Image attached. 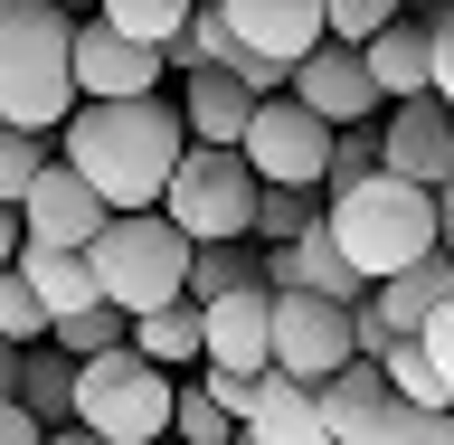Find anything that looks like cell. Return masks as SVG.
Here are the masks:
<instances>
[{
	"label": "cell",
	"mask_w": 454,
	"mask_h": 445,
	"mask_svg": "<svg viewBox=\"0 0 454 445\" xmlns=\"http://www.w3.org/2000/svg\"><path fill=\"white\" fill-rule=\"evenodd\" d=\"M48 332H57V322H48V304H38V284H28L20 266H10V275H0V341H20V351H38Z\"/></svg>",
	"instance_id": "f1b7e54d"
},
{
	"label": "cell",
	"mask_w": 454,
	"mask_h": 445,
	"mask_svg": "<svg viewBox=\"0 0 454 445\" xmlns=\"http://www.w3.org/2000/svg\"><path fill=\"white\" fill-rule=\"evenodd\" d=\"M20 275L38 284V304H48V322H76V313H95V304H105V284H95V256L20 247Z\"/></svg>",
	"instance_id": "44dd1931"
},
{
	"label": "cell",
	"mask_w": 454,
	"mask_h": 445,
	"mask_svg": "<svg viewBox=\"0 0 454 445\" xmlns=\"http://www.w3.org/2000/svg\"><path fill=\"white\" fill-rule=\"evenodd\" d=\"M379 370H388V389L407 398V408H454V379H445L435 361H426V341H397V351H388Z\"/></svg>",
	"instance_id": "484cf974"
},
{
	"label": "cell",
	"mask_w": 454,
	"mask_h": 445,
	"mask_svg": "<svg viewBox=\"0 0 454 445\" xmlns=\"http://www.w3.org/2000/svg\"><path fill=\"white\" fill-rule=\"evenodd\" d=\"M95 284H105L114 313H161V304H190V237H180V219H161V209H142V219H114L105 237H95Z\"/></svg>",
	"instance_id": "277c9868"
},
{
	"label": "cell",
	"mask_w": 454,
	"mask_h": 445,
	"mask_svg": "<svg viewBox=\"0 0 454 445\" xmlns=\"http://www.w3.org/2000/svg\"><path fill=\"white\" fill-rule=\"evenodd\" d=\"M332 237H340V256H350L369 284H388V275H407V266H426V256L445 247V219H435V190L379 171V180H360L350 199H332Z\"/></svg>",
	"instance_id": "3957f363"
},
{
	"label": "cell",
	"mask_w": 454,
	"mask_h": 445,
	"mask_svg": "<svg viewBox=\"0 0 454 445\" xmlns=\"http://www.w3.org/2000/svg\"><path fill=\"white\" fill-rule=\"evenodd\" d=\"M265 284L275 294H332V304H369V275L340 256V237H332V209L294 237V247H275L265 256Z\"/></svg>",
	"instance_id": "5bb4252c"
},
{
	"label": "cell",
	"mask_w": 454,
	"mask_h": 445,
	"mask_svg": "<svg viewBox=\"0 0 454 445\" xmlns=\"http://www.w3.org/2000/svg\"><path fill=\"white\" fill-rule=\"evenodd\" d=\"M161 76H170L161 48H142V38H123V28H105V20H76V85H85V105H133V95H152Z\"/></svg>",
	"instance_id": "8fae6325"
},
{
	"label": "cell",
	"mask_w": 454,
	"mask_h": 445,
	"mask_svg": "<svg viewBox=\"0 0 454 445\" xmlns=\"http://www.w3.org/2000/svg\"><path fill=\"white\" fill-rule=\"evenodd\" d=\"M199 379H208V398H218L227 417H237V436H247V417H255V389H265V379H247V370H199Z\"/></svg>",
	"instance_id": "e575fe53"
},
{
	"label": "cell",
	"mask_w": 454,
	"mask_h": 445,
	"mask_svg": "<svg viewBox=\"0 0 454 445\" xmlns=\"http://www.w3.org/2000/svg\"><path fill=\"white\" fill-rule=\"evenodd\" d=\"M85 105L76 85V20L57 0H0V123L67 133Z\"/></svg>",
	"instance_id": "7a4b0ae2"
},
{
	"label": "cell",
	"mask_w": 454,
	"mask_h": 445,
	"mask_svg": "<svg viewBox=\"0 0 454 445\" xmlns=\"http://www.w3.org/2000/svg\"><path fill=\"white\" fill-rule=\"evenodd\" d=\"M379 445H454V408H397V426Z\"/></svg>",
	"instance_id": "836d02e7"
},
{
	"label": "cell",
	"mask_w": 454,
	"mask_h": 445,
	"mask_svg": "<svg viewBox=\"0 0 454 445\" xmlns=\"http://www.w3.org/2000/svg\"><path fill=\"white\" fill-rule=\"evenodd\" d=\"M294 95H303L322 123H340V133H350V123H379V105H388L379 76H369V48H340V38H322V48L294 67Z\"/></svg>",
	"instance_id": "7c38bea8"
},
{
	"label": "cell",
	"mask_w": 454,
	"mask_h": 445,
	"mask_svg": "<svg viewBox=\"0 0 454 445\" xmlns=\"http://www.w3.org/2000/svg\"><path fill=\"white\" fill-rule=\"evenodd\" d=\"M20 247H28V227H20V209H10V199H0V275H10V266H20Z\"/></svg>",
	"instance_id": "f35d334b"
},
{
	"label": "cell",
	"mask_w": 454,
	"mask_h": 445,
	"mask_svg": "<svg viewBox=\"0 0 454 445\" xmlns=\"http://www.w3.org/2000/svg\"><path fill=\"white\" fill-rule=\"evenodd\" d=\"M350 361H360V304H332V294H275V370H284V379L332 389Z\"/></svg>",
	"instance_id": "ba28073f"
},
{
	"label": "cell",
	"mask_w": 454,
	"mask_h": 445,
	"mask_svg": "<svg viewBox=\"0 0 454 445\" xmlns=\"http://www.w3.org/2000/svg\"><path fill=\"white\" fill-rule=\"evenodd\" d=\"M417 341H426V361H435V370H445V379H454V304H445V313H435V322H426V332H417Z\"/></svg>",
	"instance_id": "d590c367"
},
{
	"label": "cell",
	"mask_w": 454,
	"mask_h": 445,
	"mask_svg": "<svg viewBox=\"0 0 454 445\" xmlns=\"http://www.w3.org/2000/svg\"><path fill=\"white\" fill-rule=\"evenodd\" d=\"M199 313H208V370H247V379L275 370V284L265 275L218 294V304H199Z\"/></svg>",
	"instance_id": "4fadbf2b"
},
{
	"label": "cell",
	"mask_w": 454,
	"mask_h": 445,
	"mask_svg": "<svg viewBox=\"0 0 454 445\" xmlns=\"http://www.w3.org/2000/svg\"><path fill=\"white\" fill-rule=\"evenodd\" d=\"M255 85H237L227 67H199V76H180V114H190V142H208V152H247V123H255Z\"/></svg>",
	"instance_id": "2e32d148"
},
{
	"label": "cell",
	"mask_w": 454,
	"mask_h": 445,
	"mask_svg": "<svg viewBox=\"0 0 454 445\" xmlns=\"http://www.w3.org/2000/svg\"><path fill=\"white\" fill-rule=\"evenodd\" d=\"M255 199H265V180L247 171V152L190 142V162H180V180H170L161 219H180L190 247H237V237H255Z\"/></svg>",
	"instance_id": "8992f818"
},
{
	"label": "cell",
	"mask_w": 454,
	"mask_h": 445,
	"mask_svg": "<svg viewBox=\"0 0 454 445\" xmlns=\"http://www.w3.org/2000/svg\"><path fill=\"white\" fill-rule=\"evenodd\" d=\"M322 20H332L340 48H369V38H379L388 20H407V10H397V0H322Z\"/></svg>",
	"instance_id": "1f68e13d"
},
{
	"label": "cell",
	"mask_w": 454,
	"mask_h": 445,
	"mask_svg": "<svg viewBox=\"0 0 454 445\" xmlns=\"http://www.w3.org/2000/svg\"><path fill=\"white\" fill-rule=\"evenodd\" d=\"M312 219H322V209H312V190H265V199H255V237H275V247H294Z\"/></svg>",
	"instance_id": "d6a6232c"
},
{
	"label": "cell",
	"mask_w": 454,
	"mask_h": 445,
	"mask_svg": "<svg viewBox=\"0 0 454 445\" xmlns=\"http://www.w3.org/2000/svg\"><path fill=\"white\" fill-rule=\"evenodd\" d=\"M190 10H227V0H190Z\"/></svg>",
	"instance_id": "7bdbcfd3"
},
{
	"label": "cell",
	"mask_w": 454,
	"mask_h": 445,
	"mask_svg": "<svg viewBox=\"0 0 454 445\" xmlns=\"http://www.w3.org/2000/svg\"><path fill=\"white\" fill-rule=\"evenodd\" d=\"M445 304H454V256H445V247L426 256V266H407V275L369 284V313H379V332H388V341H417Z\"/></svg>",
	"instance_id": "ac0fdd59"
},
{
	"label": "cell",
	"mask_w": 454,
	"mask_h": 445,
	"mask_svg": "<svg viewBox=\"0 0 454 445\" xmlns=\"http://www.w3.org/2000/svg\"><path fill=\"white\" fill-rule=\"evenodd\" d=\"M435 95H445V105H454V10H445V20H435Z\"/></svg>",
	"instance_id": "74e56055"
},
{
	"label": "cell",
	"mask_w": 454,
	"mask_h": 445,
	"mask_svg": "<svg viewBox=\"0 0 454 445\" xmlns=\"http://www.w3.org/2000/svg\"><path fill=\"white\" fill-rule=\"evenodd\" d=\"M190 162V114L161 105V95H133V105H76L67 123V171H85L105 190L114 219H142L161 209L170 180Z\"/></svg>",
	"instance_id": "6da1fadb"
},
{
	"label": "cell",
	"mask_w": 454,
	"mask_h": 445,
	"mask_svg": "<svg viewBox=\"0 0 454 445\" xmlns=\"http://www.w3.org/2000/svg\"><path fill=\"white\" fill-rule=\"evenodd\" d=\"M227 28H237L255 57H275V67H303V57L332 38L322 0H227Z\"/></svg>",
	"instance_id": "9a60e30c"
},
{
	"label": "cell",
	"mask_w": 454,
	"mask_h": 445,
	"mask_svg": "<svg viewBox=\"0 0 454 445\" xmlns=\"http://www.w3.org/2000/svg\"><path fill=\"white\" fill-rule=\"evenodd\" d=\"M237 445H255V436H237Z\"/></svg>",
	"instance_id": "f6af8a7d"
},
{
	"label": "cell",
	"mask_w": 454,
	"mask_h": 445,
	"mask_svg": "<svg viewBox=\"0 0 454 445\" xmlns=\"http://www.w3.org/2000/svg\"><path fill=\"white\" fill-rule=\"evenodd\" d=\"M397 10H417V0H397Z\"/></svg>",
	"instance_id": "ee69618b"
},
{
	"label": "cell",
	"mask_w": 454,
	"mask_h": 445,
	"mask_svg": "<svg viewBox=\"0 0 454 445\" xmlns=\"http://www.w3.org/2000/svg\"><path fill=\"white\" fill-rule=\"evenodd\" d=\"M397 408H407V398L388 389V370L379 361H350L332 379V389H322V417H332V445H379L397 426Z\"/></svg>",
	"instance_id": "e0dca14e"
},
{
	"label": "cell",
	"mask_w": 454,
	"mask_h": 445,
	"mask_svg": "<svg viewBox=\"0 0 454 445\" xmlns=\"http://www.w3.org/2000/svg\"><path fill=\"white\" fill-rule=\"evenodd\" d=\"M170 445H237V417L208 398V379H190V389H180V426H170Z\"/></svg>",
	"instance_id": "f546056e"
},
{
	"label": "cell",
	"mask_w": 454,
	"mask_h": 445,
	"mask_svg": "<svg viewBox=\"0 0 454 445\" xmlns=\"http://www.w3.org/2000/svg\"><path fill=\"white\" fill-rule=\"evenodd\" d=\"M48 445H105V436H95V426H57Z\"/></svg>",
	"instance_id": "b9f144b4"
},
{
	"label": "cell",
	"mask_w": 454,
	"mask_h": 445,
	"mask_svg": "<svg viewBox=\"0 0 454 445\" xmlns=\"http://www.w3.org/2000/svg\"><path fill=\"white\" fill-rule=\"evenodd\" d=\"M435 219H445V256H454V180L435 190Z\"/></svg>",
	"instance_id": "60d3db41"
},
{
	"label": "cell",
	"mask_w": 454,
	"mask_h": 445,
	"mask_svg": "<svg viewBox=\"0 0 454 445\" xmlns=\"http://www.w3.org/2000/svg\"><path fill=\"white\" fill-rule=\"evenodd\" d=\"M133 351H142L152 370H199V361H208V313H199V304L142 313V322H133Z\"/></svg>",
	"instance_id": "7402d4cb"
},
{
	"label": "cell",
	"mask_w": 454,
	"mask_h": 445,
	"mask_svg": "<svg viewBox=\"0 0 454 445\" xmlns=\"http://www.w3.org/2000/svg\"><path fill=\"white\" fill-rule=\"evenodd\" d=\"M20 408L38 426H76V361H67V351H57V341H38V351H28V370H20Z\"/></svg>",
	"instance_id": "603a6c76"
},
{
	"label": "cell",
	"mask_w": 454,
	"mask_h": 445,
	"mask_svg": "<svg viewBox=\"0 0 454 445\" xmlns=\"http://www.w3.org/2000/svg\"><path fill=\"white\" fill-rule=\"evenodd\" d=\"M57 351H67V361H105V351H123V341H133V313H114V304H95V313H76V322H57Z\"/></svg>",
	"instance_id": "83f0119b"
},
{
	"label": "cell",
	"mask_w": 454,
	"mask_h": 445,
	"mask_svg": "<svg viewBox=\"0 0 454 445\" xmlns=\"http://www.w3.org/2000/svg\"><path fill=\"white\" fill-rule=\"evenodd\" d=\"M445 10H454V0H445Z\"/></svg>",
	"instance_id": "7dc6e473"
},
{
	"label": "cell",
	"mask_w": 454,
	"mask_h": 445,
	"mask_svg": "<svg viewBox=\"0 0 454 445\" xmlns=\"http://www.w3.org/2000/svg\"><path fill=\"white\" fill-rule=\"evenodd\" d=\"M0 445H48V426H38L20 398H10V408H0Z\"/></svg>",
	"instance_id": "8d00e7d4"
},
{
	"label": "cell",
	"mask_w": 454,
	"mask_h": 445,
	"mask_svg": "<svg viewBox=\"0 0 454 445\" xmlns=\"http://www.w3.org/2000/svg\"><path fill=\"white\" fill-rule=\"evenodd\" d=\"M379 171H388V162H379V123H350V133H340V152H332V180H322V190L350 199L360 180H379Z\"/></svg>",
	"instance_id": "4dcf8cb0"
},
{
	"label": "cell",
	"mask_w": 454,
	"mask_h": 445,
	"mask_svg": "<svg viewBox=\"0 0 454 445\" xmlns=\"http://www.w3.org/2000/svg\"><path fill=\"white\" fill-rule=\"evenodd\" d=\"M95 20H105V28H123V38H142V48H180V38H190V20H199V10H190V0H95Z\"/></svg>",
	"instance_id": "cb8c5ba5"
},
{
	"label": "cell",
	"mask_w": 454,
	"mask_h": 445,
	"mask_svg": "<svg viewBox=\"0 0 454 445\" xmlns=\"http://www.w3.org/2000/svg\"><path fill=\"white\" fill-rule=\"evenodd\" d=\"M332 152H340V123H322L303 95H265L255 123H247V171L265 190H322Z\"/></svg>",
	"instance_id": "52a82bcc"
},
{
	"label": "cell",
	"mask_w": 454,
	"mask_h": 445,
	"mask_svg": "<svg viewBox=\"0 0 454 445\" xmlns=\"http://www.w3.org/2000/svg\"><path fill=\"white\" fill-rule=\"evenodd\" d=\"M48 133H20V123H0V199H10V209H20L28 190H38V180H48Z\"/></svg>",
	"instance_id": "4316f807"
},
{
	"label": "cell",
	"mask_w": 454,
	"mask_h": 445,
	"mask_svg": "<svg viewBox=\"0 0 454 445\" xmlns=\"http://www.w3.org/2000/svg\"><path fill=\"white\" fill-rule=\"evenodd\" d=\"M247 436H255V445H332L322 389H303V379L265 370V389H255V417H247Z\"/></svg>",
	"instance_id": "ffe728a7"
},
{
	"label": "cell",
	"mask_w": 454,
	"mask_h": 445,
	"mask_svg": "<svg viewBox=\"0 0 454 445\" xmlns=\"http://www.w3.org/2000/svg\"><path fill=\"white\" fill-rule=\"evenodd\" d=\"M57 10H67V0H57Z\"/></svg>",
	"instance_id": "bcb514c9"
},
{
	"label": "cell",
	"mask_w": 454,
	"mask_h": 445,
	"mask_svg": "<svg viewBox=\"0 0 454 445\" xmlns=\"http://www.w3.org/2000/svg\"><path fill=\"white\" fill-rule=\"evenodd\" d=\"M379 162H388L397 180H417V190H445V180H454V105H445V95H407V105H388V123H379Z\"/></svg>",
	"instance_id": "30bf717a"
},
{
	"label": "cell",
	"mask_w": 454,
	"mask_h": 445,
	"mask_svg": "<svg viewBox=\"0 0 454 445\" xmlns=\"http://www.w3.org/2000/svg\"><path fill=\"white\" fill-rule=\"evenodd\" d=\"M20 227H28V247H57V256H85L95 237L114 227V209H105V190L85 180V171H67V162H48V180L20 199Z\"/></svg>",
	"instance_id": "9c48e42d"
},
{
	"label": "cell",
	"mask_w": 454,
	"mask_h": 445,
	"mask_svg": "<svg viewBox=\"0 0 454 445\" xmlns=\"http://www.w3.org/2000/svg\"><path fill=\"white\" fill-rule=\"evenodd\" d=\"M76 426H95L105 445H170L180 389H170V370H152L133 341H123L105 361H76Z\"/></svg>",
	"instance_id": "5b68a950"
},
{
	"label": "cell",
	"mask_w": 454,
	"mask_h": 445,
	"mask_svg": "<svg viewBox=\"0 0 454 445\" xmlns=\"http://www.w3.org/2000/svg\"><path fill=\"white\" fill-rule=\"evenodd\" d=\"M369 76H379L388 105L435 95V20H388L379 38H369Z\"/></svg>",
	"instance_id": "d6986e66"
},
{
	"label": "cell",
	"mask_w": 454,
	"mask_h": 445,
	"mask_svg": "<svg viewBox=\"0 0 454 445\" xmlns=\"http://www.w3.org/2000/svg\"><path fill=\"white\" fill-rule=\"evenodd\" d=\"M265 275V256H247V237L237 247H199L190 256V304H218V294H237V284Z\"/></svg>",
	"instance_id": "d4e9b609"
},
{
	"label": "cell",
	"mask_w": 454,
	"mask_h": 445,
	"mask_svg": "<svg viewBox=\"0 0 454 445\" xmlns=\"http://www.w3.org/2000/svg\"><path fill=\"white\" fill-rule=\"evenodd\" d=\"M20 370H28V351H20V341H0V408L20 398Z\"/></svg>",
	"instance_id": "ab89813d"
}]
</instances>
